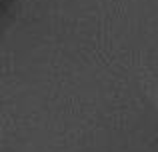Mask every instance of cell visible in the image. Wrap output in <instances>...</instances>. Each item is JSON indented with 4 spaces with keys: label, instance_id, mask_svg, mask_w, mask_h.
<instances>
[{
    "label": "cell",
    "instance_id": "cell-1",
    "mask_svg": "<svg viewBox=\"0 0 158 152\" xmlns=\"http://www.w3.org/2000/svg\"><path fill=\"white\" fill-rule=\"evenodd\" d=\"M154 100H156V104H158V98H154Z\"/></svg>",
    "mask_w": 158,
    "mask_h": 152
}]
</instances>
